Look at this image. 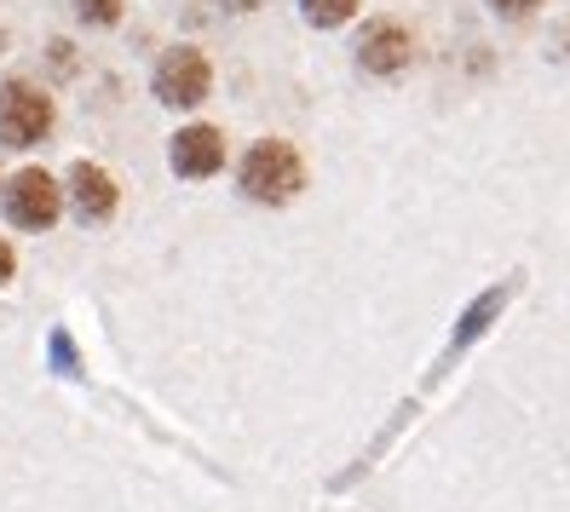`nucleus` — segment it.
Instances as JSON below:
<instances>
[{
  "instance_id": "20e7f679",
  "label": "nucleus",
  "mask_w": 570,
  "mask_h": 512,
  "mask_svg": "<svg viewBox=\"0 0 570 512\" xmlns=\"http://www.w3.org/2000/svg\"><path fill=\"white\" fill-rule=\"evenodd\" d=\"M58 208H63V190H58V179L47 174V167H23V174H12V190H7L12 225L47 230V225L58 219Z\"/></svg>"
},
{
  "instance_id": "7ed1b4c3",
  "label": "nucleus",
  "mask_w": 570,
  "mask_h": 512,
  "mask_svg": "<svg viewBox=\"0 0 570 512\" xmlns=\"http://www.w3.org/2000/svg\"><path fill=\"white\" fill-rule=\"evenodd\" d=\"M208 87H214V63L196 47L161 52V63H156V98H161V105L190 110V105H203V98H208Z\"/></svg>"
},
{
  "instance_id": "f8f14e48",
  "label": "nucleus",
  "mask_w": 570,
  "mask_h": 512,
  "mask_svg": "<svg viewBox=\"0 0 570 512\" xmlns=\"http://www.w3.org/2000/svg\"><path fill=\"white\" fill-rule=\"evenodd\" d=\"M230 7H254V0H230Z\"/></svg>"
},
{
  "instance_id": "9d476101",
  "label": "nucleus",
  "mask_w": 570,
  "mask_h": 512,
  "mask_svg": "<svg viewBox=\"0 0 570 512\" xmlns=\"http://www.w3.org/2000/svg\"><path fill=\"white\" fill-rule=\"evenodd\" d=\"M490 7L501 12V18H524V12H535L542 0H490Z\"/></svg>"
},
{
  "instance_id": "1a4fd4ad",
  "label": "nucleus",
  "mask_w": 570,
  "mask_h": 512,
  "mask_svg": "<svg viewBox=\"0 0 570 512\" xmlns=\"http://www.w3.org/2000/svg\"><path fill=\"white\" fill-rule=\"evenodd\" d=\"M76 12H81L87 23H98V29H110V23L121 18V0H76Z\"/></svg>"
},
{
  "instance_id": "f257e3e1",
  "label": "nucleus",
  "mask_w": 570,
  "mask_h": 512,
  "mask_svg": "<svg viewBox=\"0 0 570 512\" xmlns=\"http://www.w3.org/2000/svg\"><path fill=\"white\" fill-rule=\"evenodd\" d=\"M299 185H306V161H299L294 145L259 139L243 156V196H254V201H288V196H299Z\"/></svg>"
},
{
  "instance_id": "f03ea898",
  "label": "nucleus",
  "mask_w": 570,
  "mask_h": 512,
  "mask_svg": "<svg viewBox=\"0 0 570 512\" xmlns=\"http://www.w3.org/2000/svg\"><path fill=\"white\" fill-rule=\"evenodd\" d=\"M52 132V98L29 81H7L0 87V145H41Z\"/></svg>"
},
{
  "instance_id": "9b49d317",
  "label": "nucleus",
  "mask_w": 570,
  "mask_h": 512,
  "mask_svg": "<svg viewBox=\"0 0 570 512\" xmlns=\"http://www.w3.org/2000/svg\"><path fill=\"white\" fill-rule=\"evenodd\" d=\"M0 283H12V248L0 243Z\"/></svg>"
},
{
  "instance_id": "0eeeda50",
  "label": "nucleus",
  "mask_w": 570,
  "mask_h": 512,
  "mask_svg": "<svg viewBox=\"0 0 570 512\" xmlns=\"http://www.w3.org/2000/svg\"><path fill=\"white\" fill-rule=\"evenodd\" d=\"M70 201H76L81 219H110V214H116V185H110L105 167L76 161V167H70Z\"/></svg>"
},
{
  "instance_id": "39448f33",
  "label": "nucleus",
  "mask_w": 570,
  "mask_h": 512,
  "mask_svg": "<svg viewBox=\"0 0 570 512\" xmlns=\"http://www.w3.org/2000/svg\"><path fill=\"white\" fill-rule=\"evenodd\" d=\"M225 167V132L219 127H179L174 132V174L179 179H208Z\"/></svg>"
},
{
  "instance_id": "423d86ee",
  "label": "nucleus",
  "mask_w": 570,
  "mask_h": 512,
  "mask_svg": "<svg viewBox=\"0 0 570 512\" xmlns=\"http://www.w3.org/2000/svg\"><path fill=\"white\" fill-rule=\"evenodd\" d=\"M410 29L404 23H368L363 29V41H357V63L368 76H397L410 63Z\"/></svg>"
},
{
  "instance_id": "6e6552de",
  "label": "nucleus",
  "mask_w": 570,
  "mask_h": 512,
  "mask_svg": "<svg viewBox=\"0 0 570 512\" xmlns=\"http://www.w3.org/2000/svg\"><path fill=\"white\" fill-rule=\"evenodd\" d=\"M306 7V18L317 23V29H341L352 12H357V0H299Z\"/></svg>"
}]
</instances>
